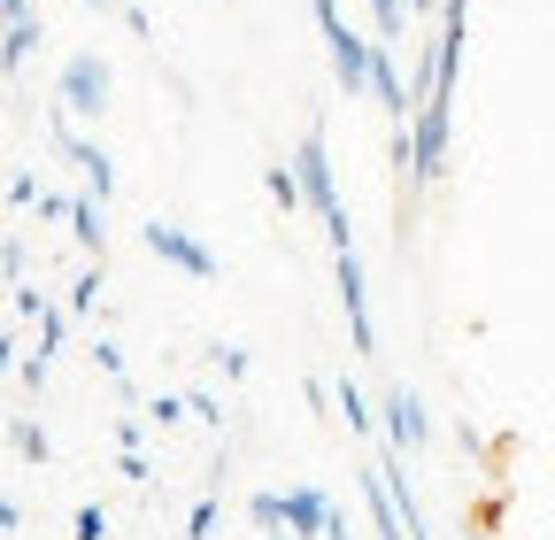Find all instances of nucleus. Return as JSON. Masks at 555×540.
<instances>
[{
	"label": "nucleus",
	"instance_id": "f257e3e1",
	"mask_svg": "<svg viewBox=\"0 0 555 540\" xmlns=\"http://www.w3.org/2000/svg\"><path fill=\"white\" fill-rule=\"evenodd\" d=\"M309 16H317V31H324V54H332L339 93H347V101L371 93V70H378V31H356L339 0H309Z\"/></svg>",
	"mask_w": 555,
	"mask_h": 540
},
{
	"label": "nucleus",
	"instance_id": "f03ea898",
	"mask_svg": "<svg viewBox=\"0 0 555 540\" xmlns=\"http://www.w3.org/2000/svg\"><path fill=\"white\" fill-rule=\"evenodd\" d=\"M294 170H301V185H309V209L324 217L332 247H356V232H347V201H339V178H332V155H324V124H309V131H301Z\"/></svg>",
	"mask_w": 555,
	"mask_h": 540
},
{
	"label": "nucleus",
	"instance_id": "7ed1b4c3",
	"mask_svg": "<svg viewBox=\"0 0 555 540\" xmlns=\"http://www.w3.org/2000/svg\"><path fill=\"white\" fill-rule=\"evenodd\" d=\"M139 240H147V255H163L170 270H185V279H201V286L217 279V255H208V247H201V240H193L185 224H163V217H155V224L139 232Z\"/></svg>",
	"mask_w": 555,
	"mask_h": 540
},
{
	"label": "nucleus",
	"instance_id": "20e7f679",
	"mask_svg": "<svg viewBox=\"0 0 555 540\" xmlns=\"http://www.w3.org/2000/svg\"><path fill=\"white\" fill-rule=\"evenodd\" d=\"M101 108H108V62L69 54L62 62V116H101Z\"/></svg>",
	"mask_w": 555,
	"mask_h": 540
},
{
	"label": "nucleus",
	"instance_id": "39448f33",
	"mask_svg": "<svg viewBox=\"0 0 555 540\" xmlns=\"http://www.w3.org/2000/svg\"><path fill=\"white\" fill-rule=\"evenodd\" d=\"M332 262H339V301H347V332H356V348L371 356V348H378V324H371V294H363V255H356V247H332Z\"/></svg>",
	"mask_w": 555,
	"mask_h": 540
},
{
	"label": "nucleus",
	"instance_id": "423d86ee",
	"mask_svg": "<svg viewBox=\"0 0 555 540\" xmlns=\"http://www.w3.org/2000/svg\"><path fill=\"white\" fill-rule=\"evenodd\" d=\"M425 433H433V417H425V401H416L409 386H393L386 394V448H425Z\"/></svg>",
	"mask_w": 555,
	"mask_h": 540
},
{
	"label": "nucleus",
	"instance_id": "0eeeda50",
	"mask_svg": "<svg viewBox=\"0 0 555 540\" xmlns=\"http://www.w3.org/2000/svg\"><path fill=\"white\" fill-rule=\"evenodd\" d=\"M54 140L69 147V163L86 170V193H93V201H108V193H116V163H108V155H101L93 140H78V131H69V124H54Z\"/></svg>",
	"mask_w": 555,
	"mask_h": 540
},
{
	"label": "nucleus",
	"instance_id": "6e6552de",
	"mask_svg": "<svg viewBox=\"0 0 555 540\" xmlns=\"http://www.w3.org/2000/svg\"><path fill=\"white\" fill-rule=\"evenodd\" d=\"M332 517H339V510H332L317 487H294V494H286V532H317V540H332Z\"/></svg>",
	"mask_w": 555,
	"mask_h": 540
},
{
	"label": "nucleus",
	"instance_id": "1a4fd4ad",
	"mask_svg": "<svg viewBox=\"0 0 555 540\" xmlns=\"http://www.w3.org/2000/svg\"><path fill=\"white\" fill-rule=\"evenodd\" d=\"M262 185H270V201H278L286 217H294L301 201H309V185H301V170H294V163H270V170H262Z\"/></svg>",
	"mask_w": 555,
	"mask_h": 540
},
{
	"label": "nucleus",
	"instance_id": "9d476101",
	"mask_svg": "<svg viewBox=\"0 0 555 540\" xmlns=\"http://www.w3.org/2000/svg\"><path fill=\"white\" fill-rule=\"evenodd\" d=\"M69 232H78L86 255H101V240H108V232H101V201H69Z\"/></svg>",
	"mask_w": 555,
	"mask_h": 540
},
{
	"label": "nucleus",
	"instance_id": "9b49d317",
	"mask_svg": "<svg viewBox=\"0 0 555 540\" xmlns=\"http://www.w3.org/2000/svg\"><path fill=\"white\" fill-rule=\"evenodd\" d=\"M31 47H39V24H9V39H0V62H9V70H24Z\"/></svg>",
	"mask_w": 555,
	"mask_h": 540
},
{
	"label": "nucleus",
	"instance_id": "f8f14e48",
	"mask_svg": "<svg viewBox=\"0 0 555 540\" xmlns=\"http://www.w3.org/2000/svg\"><path fill=\"white\" fill-rule=\"evenodd\" d=\"M339 410H347V425H356V433H371V417H378L371 401H363V386H356V378H339Z\"/></svg>",
	"mask_w": 555,
	"mask_h": 540
},
{
	"label": "nucleus",
	"instance_id": "ddd939ff",
	"mask_svg": "<svg viewBox=\"0 0 555 540\" xmlns=\"http://www.w3.org/2000/svg\"><path fill=\"white\" fill-rule=\"evenodd\" d=\"M185 540H217V502H208V494L193 502V517H185Z\"/></svg>",
	"mask_w": 555,
	"mask_h": 540
},
{
	"label": "nucleus",
	"instance_id": "4468645a",
	"mask_svg": "<svg viewBox=\"0 0 555 540\" xmlns=\"http://www.w3.org/2000/svg\"><path fill=\"white\" fill-rule=\"evenodd\" d=\"M247 510H255V525H262V532H278V525H286V494H255Z\"/></svg>",
	"mask_w": 555,
	"mask_h": 540
},
{
	"label": "nucleus",
	"instance_id": "2eb2a0df",
	"mask_svg": "<svg viewBox=\"0 0 555 540\" xmlns=\"http://www.w3.org/2000/svg\"><path fill=\"white\" fill-rule=\"evenodd\" d=\"M0 270H9V286H24V270H31V255H24L16 232H9V247H0Z\"/></svg>",
	"mask_w": 555,
	"mask_h": 540
},
{
	"label": "nucleus",
	"instance_id": "dca6fc26",
	"mask_svg": "<svg viewBox=\"0 0 555 540\" xmlns=\"http://www.w3.org/2000/svg\"><path fill=\"white\" fill-rule=\"evenodd\" d=\"M54 348H62V309H39V356L54 363Z\"/></svg>",
	"mask_w": 555,
	"mask_h": 540
},
{
	"label": "nucleus",
	"instance_id": "f3484780",
	"mask_svg": "<svg viewBox=\"0 0 555 540\" xmlns=\"http://www.w3.org/2000/svg\"><path fill=\"white\" fill-rule=\"evenodd\" d=\"M16 455H24V463H47V433H39V425H16Z\"/></svg>",
	"mask_w": 555,
	"mask_h": 540
},
{
	"label": "nucleus",
	"instance_id": "a211bd4d",
	"mask_svg": "<svg viewBox=\"0 0 555 540\" xmlns=\"http://www.w3.org/2000/svg\"><path fill=\"white\" fill-rule=\"evenodd\" d=\"M31 201H47V193L31 185V170H16V178H9V209H31Z\"/></svg>",
	"mask_w": 555,
	"mask_h": 540
},
{
	"label": "nucleus",
	"instance_id": "6ab92c4d",
	"mask_svg": "<svg viewBox=\"0 0 555 540\" xmlns=\"http://www.w3.org/2000/svg\"><path fill=\"white\" fill-rule=\"evenodd\" d=\"M69 540H108V517H101V510H78V525H69Z\"/></svg>",
	"mask_w": 555,
	"mask_h": 540
},
{
	"label": "nucleus",
	"instance_id": "aec40b11",
	"mask_svg": "<svg viewBox=\"0 0 555 540\" xmlns=\"http://www.w3.org/2000/svg\"><path fill=\"white\" fill-rule=\"evenodd\" d=\"M185 410H193V401H147V425H178Z\"/></svg>",
	"mask_w": 555,
	"mask_h": 540
},
{
	"label": "nucleus",
	"instance_id": "412c9836",
	"mask_svg": "<svg viewBox=\"0 0 555 540\" xmlns=\"http://www.w3.org/2000/svg\"><path fill=\"white\" fill-rule=\"evenodd\" d=\"M93 294H101V270H86V279L69 286V309H93Z\"/></svg>",
	"mask_w": 555,
	"mask_h": 540
},
{
	"label": "nucleus",
	"instance_id": "4be33fe9",
	"mask_svg": "<svg viewBox=\"0 0 555 540\" xmlns=\"http://www.w3.org/2000/svg\"><path fill=\"white\" fill-rule=\"evenodd\" d=\"M208 356L224 363V378H247V348H208Z\"/></svg>",
	"mask_w": 555,
	"mask_h": 540
},
{
	"label": "nucleus",
	"instance_id": "5701e85b",
	"mask_svg": "<svg viewBox=\"0 0 555 540\" xmlns=\"http://www.w3.org/2000/svg\"><path fill=\"white\" fill-rule=\"evenodd\" d=\"M0 9H9V24H31V0H0Z\"/></svg>",
	"mask_w": 555,
	"mask_h": 540
},
{
	"label": "nucleus",
	"instance_id": "b1692460",
	"mask_svg": "<svg viewBox=\"0 0 555 540\" xmlns=\"http://www.w3.org/2000/svg\"><path fill=\"white\" fill-rule=\"evenodd\" d=\"M448 9V0H409V16H440Z\"/></svg>",
	"mask_w": 555,
	"mask_h": 540
},
{
	"label": "nucleus",
	"instance_id": "393cba45",
	"mask_svg": "<svg viewBox=\"0 0 555 540\" xmlns=\"http://www.w3.org/2000/svg\"><path fill=\"white\" fill-rule=\"evenodd\" d=\"M262 540H286V532H262Z\"/></svg>",
	"mask_w": 555,
	"mask_h": 540
}]
</instances>
